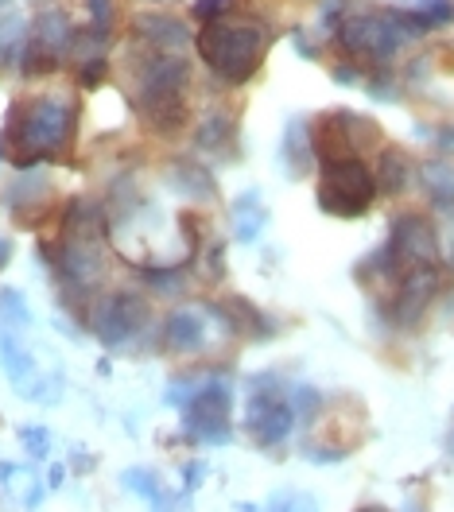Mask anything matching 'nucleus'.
I'll return each instance as SVG.
<instances>
[{"mask_svg": "<svg viewBox=\"0 0 454 512\" xmlns=\"http://www.w3.org/2000/svg\"><path fill=\"white\" fill-rule=\"evenodd\" d=\"M268 47H272V28L260 16L237 8L210 24H198L195 32L198 59L222 86H245L268 59Z\"/></svg>", "mask_w": 454, "mask_h": 512, "instance_id": "f03ea898", "label": "nucleus"}, {"mask_svg": "<svg viewBox=\"0 0 454 512\" xmlns=\"http://www.w3.org/2000/svg\"><path fill=\"white\" fill-rule=\"evenodd\" d=\"M373 179H377V191L381 194H404L408 191V183H412V160H408V152H400V148H385V152L377 156Z\"/></svg>", "mask_w": 454, "mask_h": 512, "instance_id": "6ab92c4d", "label": "nucleus"}, {"mask_svg": "<svg viewBox=\"0 0 454 512\" xmlns=\"http://www.w3.org/2000/svg\"><path fill=\"white\" fill-rule=\"evenodd\" d=\"M0 311H8L4 319L8 322H28L32 315H28V303L20 299V291H0Z\"/></svg>", "mask_w": 454, "mask_h": 512, "instance_id": "a878e982", "label": "nucleus"}, {"mask_svg": "<svg viewBox=\"0 0 454 512\" xmlns=\"http://www.w3.org/2000/svg\"><path fill=\"white\" fill-rule=\"evenodd\" d=\"M202 478H206V462H191V466H187V489H198Z\"/></svg>", "mask_w": 454, "mask_h": 512, "instance_id": "bb28decb", "label": "nucleus"}, {"mask_svg": "<svg viewBox=\"0 0 454 512\" xmlns=\"http://www.w3.org/2000/svg\"><path fill=\"white\" fill-rule=\"evenodd\" d=\"M47 191H51V183L43 175H35V171H28L20 183L8 187V206L20 218V225H35V218L47 210Z\"/></svg>", "mask_w": 454, "mask_h": 512, "instance_id": "2eb2a0df", "label": "nucleus"}, {"mask_svg": "<svg viewBox=\"0 0 454 512\" xmlns=\"http://www.w3.org/2000/svg\"><path fill=\"white\" fill-rule=\"evenodd\" d=\"M167 183L179 194H187V198H206V194H214V175H210L206 163H198V160H171L167 163Z\"/></svg>", "mask_w": 454, "mask_h": 512, "instance_id": "a211bd4d", "label": "nucleus"}, {"mask_svg": "<svg viewBox=\"0 0 454 512\" xmlns=\"http://www.w3.org/2000/svg\"><path fill=\"white\" fill-rule=\"evenodd\" d=\"M295 423L292 400L284 396V384L272 373H257L249 377V400H245V435L257 447H276L288 439Z\"/></svg>", "mask_w": 454, "mask_h": 512, "instance_id": "423d86ee", "label": "nucleus"}, {"mask_svg": "<svg viewBox=\"0 0 454 512\" xmlns=\"http://www.w3.org/2000/svg\"><path fill=\"white\" fill-rule=\"evenodd\" d=\"M280 160L288 167V175L299 179L307 175V167L315 163V148H311V125L295 117L292 125L284 128V140H280Z\"/></svg>", "mask_w": 454, "mask_h": 512, "instance_id": "dca6fc26", "label": "nucleus"}, {"mask_svg": "<svg viewBox=\"0 0 454 512\" xmlns=\"http://www.w3.org/2000/svg\"><path fill=\"white\" fill-rule=\"evenodd\" d=\"M195 144L210 160H229L237 152V117L222 105H210L195 128Z\"/></svg>", "mask_w": 454, "mask_h": 512, "instance_id": "ddd939ff", "label": "nucleus"}, {"mask_svg": "<svg viewBox=\"0 0 454 512\" xmlns=\"http://www.w3.org/2000/svg\"><path fill=\"white\" fill-rule=\"evenodd\" d=\"M381 256L389 260L392 276L400 280L404 272L412 268H423V264H439V233L435 225L420 218V214H400L392 222L389 241L381 245ZM396 288V284H392Z\"/></svg>", "mask_w": 454, "mask_h": 512, "instance_id": "1a4fd4ad", "label": "nucleus"}, {"mask_svg": "<svg viewBox=\"0 0 454 512\" xmlns=\"http://www.w3.org/2000/svg\"><path fill=\"white\" fill-rule=\"evenodd\" d=\"M396 8H400L423 35L454 20V0H396Z\"/></svg>", "mask_w": 454, "mask_h": 512, "instance_id": "4be33fe9", "label": "nucleus"}, {"mask_svg": "<svg viewBox=\"0 0 454 512\" xmlns=\"http://www.w3.org/2000/svg\"><path fill=\"white\" fill-rule=\"evenodd\" d=\"M420 35V28L392 4V8H350L342 24L334 28V43L346 59L373 70V66H389L396 51Z\"/></svg>", "mask_w": 454, "mask_h": 512, "instance_id": "7ed1b4c3", "label": "nucleus"}, {"mask_svg": "<svg viewBox=\"0 0 454 512\" xmlns=\"http://www.w3.org/2000/svg\"><path fill=\"white\" fill-rule=\"evenodd\" d=\"M86 322L94 330L105 350H132L136 342L148 338L152 326V307L140 291H109V295H94L86 307Z\"/></svg>", "mask_w": 454, "mask_h": 512, "instance_id": "20e7f679", "label": "nucleus"}, {"mask_svg": "<svg viewBox=\"0 0 454 512\" xmlns=\"http://www.w3.org/2000/svg\"><path fill=\"white\" fill-rule=\"evenodd\" d=\"M210 315L222 322L229 334H241V338H249V342H264V338L276 334V322L268 319L257 303H249L245 295H226V299H218V303L210 307Z\"/></svg>", "mask_w": 454, "mask_h": 512, "instance_id": "f8f14e48", "label": "nucleus"}, {"mask_svg": "<svg viewBox=\"0 0 454 512\" xmlns=\"http://www.w3.org/2000/svg\"><path fill=\"white\" fill-rule=\"evenodd\" d=\"M78 113L82 105L74 94H35L12 101L0 132V160L24 171L63 160L78 132Z\"/></svg>", "mask_w": 454, "mask_h": 512, "instance_id": "f257e3e1", "label": "nucleus"}, {"mask_svg": "<svg viewBox=\"0 0 454 512\" xmlns=\"http://www.w3.org/2000/svg\"><path fill=\"white\" fill-rule=\"evenodd\" d=\"M121 481H125V489H132V493H140L148 505L156 512H171V501H167V493H163V485H160V478L152 474V470H125L121 474Z\"/></svg>", "mask_w": 454, "mask_h": 512, "instance_id": "5701e85b", "label": "nucleus"}, {"mask_svg": "<svg viewBox=\"0 0 454 512\" xmlns=\"http://www.w3.org/2000/svg\"><path fill=\"white\" fill-rule=\"evenodd\" d=\"M86 12H90L94 28L113 35V28H117V0H86Z\"/></svg>", "mask_w": 454, "mask_h": 512, "instance_id": "b1692460", "label": "nucleus"}, {"mask_svg": "<svg viewBox=\"0 0 454 512\" xmlns=\"http://www.w3.org/2000/svg\"><path fill=\"white\" fill-rule=\"evenodd\" d=\"M420 183L427 198L435 202V210H454V160L435 156L420 167Z\"/></svg>", "mask_w": 454, "mask_h": 512, "instance_id": "f3484780", "label": "nucleus"}, {"mask_svg": "<svg viewBox=\"0 0 454 512\" xmlns=\"http://www.w3.org/2000/svg\"><path fill=\"white\" fill-rule=\"evenodd\" d=\"M268 222V210H264V202H260L257 191H245L237 202H233V237L237 241H257L260 229Z\"/></svg>", "mask_w": 454, "mask_h": 512, "instance_id": "412c9836", "label": "nucleus"}, {"mask_svg": "<svg viewBox=\"0 0 454 512\" xmlns=\"http://www.w3.org/2000/svg\"><path fill=\"white\" fill-rule=\"evenodd\" d=\"M8 260H12V241L0 237V268H8Z\"/></svg>", "mask_w": 454, "mask_h": 512, "instance_id": "cd10ccee", "label": "nucleus"}, {"mask_svg": "<svg viewBox=\"0 0 454 512\" xmlns=\"http://www.w3.org/2000/svg\"><path fill=\"white\" fill-rule=\"evenodd\" d=\"M20 439H24V450H28L32 458H47V450H51L47 427H20Z\"/></svg>", "mask_w": 454, "mask_h": 512, "instance_id": "393cba45", "label": "nucleus"}, {"mask_svg": "<svg viewBox=\"0 0 454 512\" xmlns=\"http://www.w3.org/2000/svg\"><path fill=\"white\" fill-rule=\"evenodd\" d=\"M435 140H439V144H447V148H454V128H443V132H435Z\"/></svg>", "mask_w": 454, "mask_h": 512, "instance_id": "c85d7f7f", "label": "nucleus"}, {"mask_svg": "<svg viewBox=\"0 0 454 512\" xmlns=\"http://www.w3.org/2000/svg\"><path fill=\"white\" fill-rule=\"evenodd\" d=\"M140 4H171V0H140Z\"/></svg>", "mask_w": 454, "mask_h": 512, "instance_id": "7c9ffc66", "label": "nucleus"}, {"mask_svg": "<svg viewBox=\"0 0 454 512\" xmlns=\"http://www.w3.org/2000/svg\"><path fill=\"white\" fill-rule=\"evenodd\" d=\"M0 361H4V373L12 377V384L32 396L39 377H35V365H32V357H28V350H24L12 334H0Z\"/></svg>", "mask_w": 454, "mask_h": 512, "instance_id": "aec40b11", "label": "nucleus"}, {"mask_svg": "<svg viewBox=\"0 0 454 512\" xmlns=\"http://www.w3.org/2000/svg\"><path fill=\"white\" fill-rule=\"evenodd\" d=\"M233 400H229V384L218 377H206L202 388L183 404V427L198 443H214L226 447L233 439Z\"/></svg>", "mask_w": 454, "mask_h": 512, "instance_id": "6e6552de", "label": "nucleus"}, {"mask_svg": "<svg viewBox=\"0 0 454 512\" xmlns=\"http://www.w3.org/2000/svg\"><path fill=\"white\" fill-rule=\"evenodd\" d=\"M443 288V272L439 264H423V268H412L396 280L389 303H385V315H389L392 326H416L423 319V311L431 307V299Z\"/></svg>", "mask_w": 454, "mask_h": 512, "instance_id": "9d476101", "label": "nucleus"}, {"mask_svg": "<svg viewBox=\"0 0 454 512\" xmlns=\"http://www.w3.org/2000/svg\"><path fill=\"white\" fill-rule=\"evenodd\" d=\"M381 144V128L377 121L350 113V109H334L323 113L315 125H311V148H315V160L319 167L326 163H342V160H361L369 148Z\"/></svg>", "mask_w": 454, "mask_h": 512, "instance_id": "39448f33", "label": "nucleus"}, {"mask_svg": "<svg viewBox=\"0 0 454 512\" xmlns=\"http://www.w3.org/2000/svg\"><path fill=\"white\" fill-rule=\"evenodd\" d=\"M206 334H210V319H206V311H195V307H179L175 315H167V322H163V342L179 353L202 350Z\"/></svg>", "mask_w": 454, "mask_h": 512, "instance_id": "4468645a", "label": "nucleus"}, {"mask_svg": "<svg viewBox=\"0 0 454 512\" xmlns=\"http://www.w3.org/2000/svg\"><path fill=\"white\" fill-rule=\"evenodd\" d=\"M377 198V179L361 160L326 163L319 179V206L334 218H361Z\"/></svg>", "mask_w": 454, "mask_h": 512, "instance_id": "0eeeda50", "label": "nucleus"}, {"mask_svg": "<svg viewBox=\"0 0 454 512\" xmlns=\"http://www.w3.org/2000/svg\"><path fill=\"white\" fill-rule=\"evenodd\" d=\"M129 39L148 51H187L195 43V32L183 16L167 8H144L129 20Z\"/></svg>", "mask_w": 454, "mask_h": 512, "instance_id": "9b49d317", "label": "nucleus"}, {"mask_svg": "<svg viewBox=\"0 0 454 512\" xmlns=\"http://www.w3.org/2000/svg\"><path fill=\"white\" fill-rule=\"evenodd\" d=\"M357 512H389V509H381V505H365V509H357Z\"/></svg>", "mask_w": 454, "mask_h": 512, "instance_id": "c756f323", "label": "nucleus"}]
</instances>
